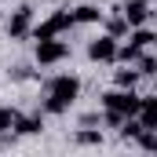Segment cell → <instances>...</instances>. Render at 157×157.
Instances as JSON below:
<instances>
[{
    "instance_id": "obj_8",
    "label": "cell",
    "mask_w": 157,
    "mask_h": 157,
    "mask_svg": "<svg viewBox=\"0 0 157 157\" xmlns=\"http://www.w3.org/2000/svg\"><path fill=\"white\" fill-rule=\"evenodd\" d=\"M40 128H44V113H15V124H11L15 135H37Z\"/></svg>"
},
{
    "instance_id": "obj_13",
    "label": "cell",
    "mask_w": 157,
    "mask_h": 157,
    "mask_svg": "<svg viewBox=\"0 0 157 157\" xmlns=\"http://www.w3.org/2000/svg\"><path fill=\"white\" fill-rule=\"evenodd\" d=\"M77 143H80V146H102V132H95V128L88 124V128L77 132Z\"/></svg>"
},
{
    "instance_id": "obj_15",
    "label": "cell",
    "mask_w": 157,
    "mask_h": 157,
    "mask_svg": "<svg viewBox=\"0 0 157 157\" xmlns=\"http://www.w3.org/2000/svg\"><path fill=\"white\" fill-rule=\"evenodd\" d=\"M15 113H18V110H11V106H4V102H0V132H11Z\"/></svg>"
},
{
    "instance_id": "obj_5",
    "label": "cell",
    "mask_w": 157,
    "mask_h": 157,
    "mask_svg": "<svg viewBox=\"0 0 157 157\" xmlns=\"http://www.w3.org/2000/svg\"><path fill=\"white\" fill-rule=\"evenodd\" d=\"M29 29H33V7L22 4V7H15L11 18H7V37H11V40H26Z\"/></svg>"
},
{
    "instance_id": "obj_16",
    "label": "cell",
    "mask_w": 157,
    "mask_h": 157,
    "mask_svg": "<svg viewBox=\"0 0 157 157\" xmlns=\"http://www.w3.org/2000/svg\"><path fill=\"white\" fill-rule=\"evenodd\" d=\"M106 29H110V37H121V33H128V22H124V15H113V18L106 22Z\"/></svg>"
},
{
    "instance_id": "obj_4",
    "label": "cell",
    "mask_w": 157,
    "mask_h": 157,
    "mask_svg": "<svg viewBox=\"0 0 157 157\" xmlns=\"http://www.w3.org/2000/svg\"><path fill=\"white\" fill-rule=\"evenodd\" d=\"M70 55V44L59 37H48V40H37V62L40 66H55Z\"/></svg>"
},
{
    "instance_id": "obj_20",
    "label": "cell",
    "mask_w": 157,
    "mask_h": 157,
    "mask_svg": "<svg viewBox=\"0 0 157 157\" xmlns=\"http://www.w3.org/2000/svg\"><path fill=\"white\" fill-rule=\"evenodd\" d=\"M55 4H62V0H55Z\"/></svg>"
},
{
    "instance_id": "obj_6",
    "label": "cell",
    "mask_w": 157,
    "mask_h": 157,
    "mask_svg": "<svg viewBox=\"0 0 157 157\" xmlns=\"http://www.w3.org/2000/svg\"><path fill=\"white\" fill-rule=\"evenodd\" d=\"M88 59H91V62H113V59H117V37H110V33L95 37L88 44Z\"/></svg>"
},
{
    "instance_id": "obj_7",
    "label": "cell",
    "mask_w": 157,
    "mask_h": 157,
    "mask_svg": "<svg viewBox=\"0 0 157 157\" xmlns=\"http://www.w3.org/2000/svg\"><path fill=\"white\" fill-rule=\"evenodd\" d=\"M124 22H128V29H135V26H146L150 22V15H154V7H150V0H124Z\"/></svg>"
},
{
    "instance_id": "obj_17",
    "label": "cell",
    "mask_w": 157,
    "mask_h": 157,
    "mask_svg": "<svg viewBox=\"0 0 157 157\" xmlns=\"http://www.w3.org/2000/svg\"><path fill=\"white\" fill-rule=\"evenodd\" d=\"M7 77L22 84V80H29V77H33V70H29V66H15V70H7Z\"/></svg>"
},
{
    "instance_id": "obj_9",
    "label": "cell",
    "mask_w": 157,
    "mask_h": 157,
    "mask_svg": "<svg viewBox=\"0 0 157 157\" xmlns=\"http://www.w3.org/2000/svg\"><path fill=\"white\" fill-rule=\"evenodd\" d=\"M102 18V11L95 7V4H80V7H73V22H80V26H91V22H99Z\"/></svg>"
},
{
    "instance_id": "obj_18",
    "label": "cell",
    "mask_w": 157,
    "mask_h": 157,
    "mask_svg": "<svg viewBox=\"0 0 157 157\" xmlns=\"http://www.w3.org/2000/svg\"><path fill=\"white\" fill-rule=\"evenodd\" d=\"M102 121H106L110 128H121V124H124V113H117V110H106V113H102Z\"/></svg>"
},
{
    "instance_id": "obj_10",
    "label": "cell",
    "mask_w": 157,
    "mask_h": 157,
    "mask_svg": "<svg viewBox=\"0 0 157 157\" xmlns=\"http://www.w3.org/2000/svg\"><path fill=\"white\" fill-rule=\"evenodd\" d=\"M135 80H139V70L132 62H124V70L113 73V88H135Z\"/></svg>"
},
{
    "instance_id": "obj_19",
    "label": "cell",
    "mask_w": 157,
    "mask_h": 157,
    "mask_svg": "<svg viewBox=\"0 0 157 157\" xmlns=\"http://www.w3.org/2000/svg\"><path fill=\"white\" fill-rule=\"evenodd\" d=\"M88 124H99V113H84L80 117V128H88Z\"/></svg>"
},
{
    "instance_id": "obj_11",
    "label": "cell",
    "mask_w": 157,
    "mask_h": 157,
    "mask_svg": "<svg viewBox=\"0 0 157 157\" xmlns=\"http://www.w3.org/2000/svg\"><path fill=\"white\" fill-rule=\"evenodd\" d=\"M154 40H157V37H154V29H146V26H135V29H132V37H128V44H135L139 51H146Z\"/></svg>"
},
{
    "instance_id": "obj_3",
    "label": "cell",
    "mask_w": 157,
    "mask_h": 157,
    "mask_svg": "<svg viewBox=\"0 0 157 157\" xmlns=\"http://www.w3.org/2000/svg\"><path fill=\"white\" fill-rule=\"evenodd\" d=\"M44 88H48L51 99H59V102H66V106H73V99L80 95V80L73 77V73H59V77L48 80Z\"/></svg>"
},
{
    "instance_id": "obj_14",
    "label": "cell",
    "mask_w": 157,
    "mask_h": 157,
    "mask_svg": "<svg viewBox=\"0 0 157 157\" xmlns=\"http://www.w3.org/2000/svg\"><path fill=\"white\" fill-rule=\"evenodd\" d=\"M66 110H70V106H66V102H59V99H51V95H48V99H44V113H51V117H62V113H66Z\"/></svg>"
},
{
    "instance_id": "obj_1",
    "label": "cell",
    "mask_w": 157,
    "mask_h": 157,
    "mask_svg": "<svg viewBox=\"0 0 157 157\" xmlns=\"http://www.w3.org/2000/svg\"><path fill=\"white\" fill-rule=\"evenodd\" d=\"M139 99H143V95H135V88H110V91L102 95V110H117L124 117H135Z\"/></svg>"
},
{
    "instance_id": "obj_2",
    "label": "cell",
    "mask_w": 157,
    "mask_h": 157,
    "mask_svg": "<svg viewBox=\"0 0 157 157\" xmlns=\"http://www.w3.org/2000/svg\"><path fill=\"white\" fill-rule=\"evenodd\" d=\"M70 26H77V22H73V11H70V7H59L51 18H44L40 26H33V29H29V37H33V40H48V37L66 33Z\"/></svg>"
},
{
    "instance_id": "obj_12",
    "label": "cell",
    "mask_w": 157,
    "mask_h": 157,
    "mask_svg": "<svg viewBox=\"0 0 157 157\" xmlns=\"http://www.w3.org/2000/svg\"><path fill=\"white\" fill-rule=\"evenodd\" d=\"M132 66L139 70V77H154V73H157V59H154V55H146V51H139V59H135Z\"/></svg>"
}]
</instances>
